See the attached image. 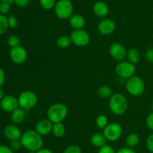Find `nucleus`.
I'll list each match as a JSON object with an SVG mask.
<instances>
[{"instance_id": "1", "label": "nucleus", "mask_w": 153, "mask_h": 153, "mask_svg": "<svg viewBox=\"0 0 153 153\" xmlns=\"http://www.w3.org/2000/svg\"><path fill=\"white\" fill-rule=\"evenodd\" d=\"M20 140L22 146L29 152H37L43 148V137L35 130H28L24 132Z\"/></svg>"}, {"instance_id": "2", "label": "nucleus", "mask_w": 153, "mask_h": 153, "mask_svg": "<svg viewBox=\"0 0 153 153\" xmlns=\"http://www.w3.org/2000/svg\"><path fill=\"white\" fill-rule=\"evenodd\" d=\"M109 108L114 114L123 115L128 109V102L126 97L122 93H115L109 99Z\"/></svg>"}, {"instance_id": "3", "label": "nucleus", "mask_w": 153, "mask_h": 153, "mask_svg": "<svg viewBox=\"0 0 153 153\" xmlns=\"http://www.w3.org/2000/svg\"><path fill=\"white\" fill-rule=\"evenodd\" d=\"M68 114L67 106L62 103H55L51 105L47 110V117L52 123L62 122Z\"/></svg>"}, {"instance_id": "4", "label": "nucleus", "mask_w": 153, "mask_h": 153, "mask_svg": "<svg viewBox=\"0 0 153 153\" xmlns=\"http://www.w3.org/2000/svg\"><path fill=\"white\" fill-rule=\"evenodd\" d=\"M55 15L60 20H69L73 15L74 7L70 0H58L55 4Z\"/></svg>"}, {"instance_id": "5", "label": "nucleus", "mask_w": 153, "mask_h": 153, "mask_svg": "<svg viewBox=\"0 0 153 153\" xmlns=\"http://www.w3.org/2000/svg\"><path fill=\"white\" fill-rule=\"evenodd\" d=\"M127 92L134 97H138L143 94L145 91V83L142 78L137 76H133L127 80L126 82Z\"/></svg>"}, {"instance_id": "6", "label": "nucleus", "mask_w": 153, "mask_h": 153, "mask_svg": "<svg viewBox=\"0 0 153 153\" xmlns=\"http://www.w3.org/2000/svg\"><path fill=\"white\" fill-rule=\"evenodd\" d=\"M19 107L22 108L25 110H30L34 107L38 102V97L34 92L31 90H25L18 97Z\"/></svg>"}, {"instance_id": "7", "label": "nucleus", "mask_w": 153, "mask_h": 153, "mask_svg": "<svg viewBox=\"0 0 153 153\" xmlns=\"http://www.w3.org/2000/svg\"><path fill=\"white\" fill-rule=\"evenodd\" d=\"M136 67L135 64L129 62L128 61L119 62L115 68V71L117 74L123 79H129L131 76H134Z\"/></svg>"}, {"instance_id": "8", "label": "nucleus", "mask_w": 153, "mask_h": 153, "mask_svg": "<svg viewBox=\"0 0 153 153\" xmlns=\"http://www.w3.org/2000/svg\"><path fill=\"white\" fill-rule=\"evenodd\" d=\"M123 134L122 126L117 122L109 123L103 129V135L108 141H117L120 138Z\"/></svg>"}, {"instance_id": "9", "label": "nucleus", "mask_w": 153, "mask_h": 153, "mask_svg": "<svg viewBox=\"0 0 153 153\" xmlns=\"http://www.w3.org/2000/svg\"><path fill=\"white\" fill-rule=\"evenodd\" d=\"M72 43L77 46H85L90 42V34L87 31L82 29H75L70 34Z\"/></svg>"}, {"instance_id": "10", "label": "nucleus", "mask_w": 153, "mask_h": 153, "mask_svg": "<svg viewBox=\"0 0 153 153\" xmlns=\"http://www.w3.org/2000/svg\"><path fill=\"white\" fill-rule=\"evenodd\" d=\"M27 57H28L27 51L23 46L20 45L10 49V58L12 62L16 64H19L24 63L26 61Z\"/></svg>"}, {"instance_id": "11", "label": "nucleus", "mask_w": 153, "mask_h": 153, "mask_svg": "<svg viewBox=\"0 0 153 153\" xmlns=\"http://www.w3.org/2000/svg\"><path fill=\"white\" fill-rule=\"evenodd\" d=\"M109 52L112 58L118 62L123 61L124 58L126 57L127 51L125 46L120 43L115 42L110 46Z\"/></svg>"}, {"instance_id": "12", "label": "nucleus", "mask_w": 153, "mask_h": 153, "mask_svg": "<svg viewBox=\"0 0 153 153\" xmlns=\"http://www.w3.org/2000/svg\"><path fill=\"white\" fill-rule=\"evenodd\" d=\"M0 106L3 110L8 112H12L19 106L18 98L13 95L4 96L0 100Z\"/></svg>"}, {"instance_id": "13", "label": "nucleus", "mask_w": 153, "mask_h": 153, "mask_svg": "<svg viewBox=\"0 0 153 153\" xmlns=\"http://www.w3.org/2000/svg\"><path fill=\"white\" fill-rule=\"evenodd\" d=\"M98 31L103 35H109L114 32L116 28V23L114 21L108 18H104L98 24Z\"/></svg>"}, {"instance_id": "14", "label": "nucleus", "mask_w": 153, "mask_h": 153, "mask_svg": "<svg viewBox=\"0 0 153 153\" xmlns=\"http://www.w3.org/2000/svg\"><path fill=\"white\" fill-rule=\"evenodd\" d=\"M52 126H53V123L49 118L41 119L36 124L35 130L41 136H45L52 132Z\"/></svg>"}, {"instance_id": "15", "label": "nucleus", "mask_w": 153, "mask_h": 153, "mask_svg": "<svg viewBox=\"0 0 153 153\" xmlns=\"http://www.w3.org/2000/svg\"><path fill=\"white\" fill-rule=\"evenodd\" d=\"M4 136L9 140H20L22 136V132L20 129L15 124H7L4 130Z\"/></svg>"}, {"instance_id": "16", "label": "nucleus", "mask_w": 153, "mask_h": 153, "mask_svg": "<svg viewBox=\"0 0 153 153\" xmlns=\"http://www.w3.org/2000/svg\"><path fill=\"white\" fill-rule=\"evenodd\" d=\"M93 12L99 18L104 19L109 13V7L106 2L98 1L93 5Z\"/></svg>"}, {"instance_id": "17", "label": "nucleus", "mask_w": 153, "mask_h": 153, "mask_svg": "<svg viewBox=\"0 0 153 153\" xmlns=\"http://www.w3.org/2000/svg\"><path fill=\"white\" fill-rule=\"evenodd\" d=\"M70 25L75 29H82L85 27L86 21L85 17L81 14H73L69 19Z\"/></svg>"}, {"instance_id": "18", "label": "nucleus", "mask_w": 153, "mask_h": 153, "mask_svg": "<svg viewBox=\"0 0 153 153\" xmlns=\"http://www.w3.org/2000/svg\"><path fill=\"white\" fill-rule=\"evenodd\" d=\"M11 120L14 124H20L25 120V110L21 107H18L11 112Z\"/></svg>"}, {"instance_id": "19", "label": "nucleus", "mask_w": 153, "mask_h": 153, "mask_svg": "<svg viewBox=\"0 0 153 153\" xmlns=\"http://www.w3.org/2000/svg\"><path fill=\"white\" fill-rule=\"evenodd\" d=\"M106 141H107V140L103 134H102L100 133L94 134H93L91 137V144H92L93 146H94L98 147V148H100V147L105 145Z\"/></svg>"}, {"instance_id": "20", "label": "nucleus", "mask_w": 153, "mask_h": 153, "mask_svg": "<svg viewBox=\"0 0 153 153\" xmlns=\"http://www.w3.org/2000/svg\"><path fill=\"white\" fill-rule=\"evenodd\" d=\"M127 59L129 62L132 63V64H136L139 62L140 61V53H139L138 50L135 48H131L127 51L126 53Z\"/></svg>"}, {"instance_id": "21", "label": "nucleus", "mask_w": 153, "mask_h": 153, "mask_svg": "<svg viewBox=\"0 0 153 153\" xmlns=\"http://www.w3.org/2000/svg\"><path fill=\"white\" fill-rule=\"evenodd\" d=\"M52 132L56 137L61 138L65 134L66 128L62 122L54 123L53 126H52Z\"/></svg>"}, {"instance_id": "22", "label": "nucleus", "mask_w": 153, "mask_h": 153, "mask_svg": "<svg viewBox=\"0 0 153 153\" xmlns=\"http://www.w3.org/2000/svg\"><path fill=\"white\" fill-rule=\"evenodd\" d=\"M56 44L57 46L59 48H61V49H65V48L69 47L70 46V44H72L70 36L65 35V34L61 35L57 39Z\"/></svg>"}, {"instance_id": "23", "label": "nucleus", "mask_w": 153, "mask_h": 153, "mask_svg": "<svg viewBox=\"0 0 153 153\" xmlns=\"http://www.w3.org/2000/svg\"><path fill=\"white\" fill-rule=\"evenodd\" d=\"M139 142H140V138H139L138 134L135 133L129 134L126 140L127 146L130 147V148H134V147L137 146Z\"/></svg>"}, {"instance_id": "24", "label": "nucleus", "mask_w": 153, "mask_h": 153, "mask_svg": "<svg viewBox=\"0 0 153 153\" xmlns=\"http://www.w3.org/2000/svg\"><path fill=\"white\" fill-rule=\"evenodd\" d=\"M98 94L103 98H110L113 95L111 88L107 85H103L98 88Z\"/></svg>"}, {"instance_id": "25", "label": "nucleus", "mask_w": 153, "mask_h": 153, "mask_svg": "<svg viewBox=\"0 0 153 153\" xmlns=\"http://www.w3.org/2000/svg\"><path fill=\"white\" fill-rule=\"evenodd\" d=\"M96 124L100 129H104L109 124L108 118L105 115L101 114L97 116V119H96Z\"/></svg>"}, {"instance_id": "26", "label": "nucleus", "mask_w": 153, "mask_h": 153, "mask_svg": "<svg viewBox=\"0 0 153 153\" xmlns=\"http://www.w3.org/2000/svg\"><path fill=\"white\" fill-rule=\"evenodd\" d=\"M40 6L45 10H51L54 8L56 4V0H39Z\"/></svg>"}, {"instance_id": "27", "label": "nucleus", "mask_w": 153, "mask_h": 153, "mask_svg": "<svg viewBox=\"0 0 153 153\" xmlns=\"http://www.w3.org/2000/svg\"><path fill=\"white\" fill-rule=\"evenodd\" d=\"M8 27L7 18L4 15L0 14V34H2L4 32H6Z\"/></svg>"}, {"instance_id": "28", "label": "nucleus", "mask_w": 153, "mask_h": 153, "mask_svg": "<svg viewBox=\"0 0 153 153\" xmlns=\"http://www.w3.org/2000/svg\"><path fill=\"white\" fill-rule=\"evenodd\" d=\"M11 3L10 2H0V14H6L10 10Z\"/></svg>"}, {"instance_id": "29", "label": "nucleus", "mask_w": 153, "mask_h": 153, "mask_svg": "<svg viewBox=\"0 0 153 153\" xmlns=\"http://www.w3.org/2000/svg\"><path fill=\"white\" fill-rule=\"evenodd\" d=\"M7 44L11 48L15 47V46H19L20 44V39L16 35H11L7 39Z\"/></svg>"}, {"instance_id": "30", "label": "nucleus", "mask_w": 153, "mask_h": 153, "mask_svg": "<svg viewBox=\"0 0 153 153\" xmlns=\"http://www.w3.org/2000/svg\"><path fill=\"white\" fill-rule=\"evenodd\" d=\"M63 153H82V149L77 145H71L67 146Z\"/></svg>"}, {"instance_id": "31", "label": "nucleus", "mask_w": 153, "mask_h": 153, "mask_svg": "<svg viewBox=\"0 0 153 153\" xmlns=\"http://www.w3.org/2000/svg\"><path fill=\"white\" fill-rule=\"evenodd\" d=\"M22 146V145L20 140H15L10 141V148H11L13 151H18V150L20 149Z\"/></svg>"}, {"instance_id": "32", "label": "nucleus", "mask_w": 153, "mask_h": 153, "mask_svg": "<svg viewBox=\"0 0 153 153\" xmlns=\"http://www.w3.org/2000/svg\"><path fill=\"white\" fill-rule=\"evenodd\" d=\"M98 153H116V152H115L113 147L105 144V145L103 146L100 147V149H99L98 151Z\"/></svg>"}, {"instance_id": "33", "label": "nucleus", "mask_w": 153, "mask_h": 153, "mask_svg": "<svg viewBox=\"0 0 153 153\" xmlns=\"http://www.w3.org/2000/svg\"><path fill=\"white\" fill-rule=\"evenodd\" d=\"M7 22H8L9 27H10L12 28H16L18 25L17 19L13 15H10V16H8V18H7Z\"/></svg>"}, {"instance_id": "34", "label": "nucleus", "mask_w": 153, "mask_h": 153, "mask_svg": "<svg viewBox=\"0 0 153 153\" xmlns=\"http://www.w3.org/2000/svg\"><path fill=\"white\" fill-rule=\"evenodd\" d=\"M146 146L149 151L153 153V134L148 136L146 139Z\"/></svg>"}, {"instance_id": "35", "label": "nucleus", "mask_w": 153, "mask_h": 153, "mask_svg": "<svg viewBox=\"0 0 153 153\" xmlns=\"http://www.w3.org/2000/svg\"><path fill=\"white\" fill-rule=\"evenodd\" d=\"M146 124L148 128L153 130V112L148 115L146 120Z\"/></svg>"}, {"instance_id": "36", "label": "nucleus", "mask_w": 153, "mask_h": 153, "mask_svg": "<svg viewBox=\"0 0 153 153\" xmlns=\"http://www.w3.org/2000/svg\"><path fill=\"white\" fill-rule=\"evenodd\" d=\"M13 2L15 4H16L19 7L23 8L29 4L30 0H13Z\"/></svg>"}, {"instance_id": "37", "label": "nucleus", "mask_w": 153, "mask_h": 153, "mask_svg": "<svg viewBox=\"0 0 153 153\" xmlns=\"http://www.w3.org/2000/svg\"><path fill=\"white\" fill-rule=\"evenodd\" d=\"M116 153H136V152L130 147H122Z\"/></svg>"}, {"instance_id": "38", "label": "nucleus", "mask_w": 153, "mask_h": 153, "mask_svg": "<svg viewBox=\"0 0 153 153\" xmlns=\"http://www.w3.org/2000/svg\"><path fill=\"white\" fill-rule=\"evenodd\" d=\"M146 58L149 62H153V46L146 51Z\"/></svg>"}, {"instance_id": "39", "label": "nucleus", "mask_w": 153, "mask_h": 153, "mask_svg": "<svg viewBox=\"0 0 153 153\" xmlns=\"http://www.w3.org/2000/svg\"><path fill=\"white\" fill-rule=\"evenodd\" d=\"M0 153H13V151L6 146H0Z\"/></svg>"}, {"instance_id": "40", "label": "nucleus", "mask_w": 153, "mask_h": 153, "mask_svg": "<svg viewBox=\"0 0 153 153\" xmlns=\"http://www.w3.org/2000/svg\"><path fill=\"white\" fill-rule=\"evenodd\" d=\"M4 81H5V74L4 70L0 68V87L4 84Z\"/></svg>"}, {"instance_id": "41", "label": "nucleus", "mask_w": 153, "mask_h": 153, "mask_svg": "<svg viewBox=\"0 0 153 153\" xmlns=\"http://www.w3.org/2000/svg\"><path fill=\"white\" fill-rule=\"evenodd\" d=\"M30 153H53V152H52L50 149H49V148H42L37 152H30Z\"/></svg>"}, {"instance_id": "42", "label": "nucleus", "mask_w": 153, "mask_h": 153, "mask_svg": "<svg viewBox=\"0 0 153 153\" xmlns=\"http://www.w3.org/2000/svg\"><path fill=\"white\" fill-rule=\"evenodd\" d=\"M4 98V91H3L2 88H1L0 87V100Z\"/></svg>"}, {"instance_id": "43", "label": "nucleus", "mask_w": 153, "mask_h": 153, "mask_svg": "<svg viewBox=\"0 0 153 153\" xmlns=\"http://www.w3.org/2000/svg\"><path fill=\"white\" fill-rule=\"evenodd\" d=\"M10 2L11 4H13V0H0V2Z\"/></svg>"}, {"instance_id": "44", "label": "nucleus", "mask_w": 153, "mask_h": 153, "mask_svg": "<svg viewBox=\"0 0 153 153\" xmlns=\"http://www.w3.org/2000/svg\"><path fill=\"white\" fill-rule=\"evenodd\" d=\"M152 112H153V103L152 104Z\"/></svg>"}]
</instances>
